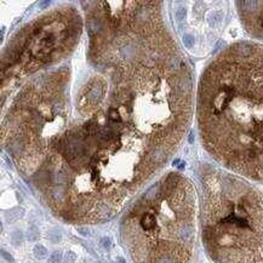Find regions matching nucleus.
<instances>
[{
  "label": "nucleus",
  "instance_id": "nucleus-1",
  "mask_svg": "<svg viewBox=\"0 0 263 263\" xmlns=\"http://www.w3.org/2000/svg\"><path fill=\"white\" fill-rule=\"evenodd\" d=\"M86 64L38 74L16 96L3 141L53 214L100 223L180 149L194 107L192 68L160 1H95Z\"/></svg>",
  "mask_w": 263,
  "mask_h": 263
},
{
  "label": "nucleus",
  "instance_id": "nucleus-2",
  "mask_svg": "<svg viewBox=\"0 0 263 263\" xmlns=\"http://www.w3.org/2000/svg\"><path fill=\"white\" fill-rule=\"evenodd\" d=\"M197 120L202 146L223 168L263 183V44L234 43L208 63Z\"/></svg>",
  "mask_w": 263,
  "mask_h": 263
},
{
  "label": "nucleus",
  "instance_id": "nucleus-3",
  "mask_svg": "<svg viewBox=\"0 0 263 263\" xmlns=\"http://www.w3.org/2000/svg\"><path fill=\"white\" fill-rule=\"evenodd\" d=\"M195 235V189L178 172L150 187L121 222V241L136 263H188Z\"/></svg>",
  "mask_w": 263,
  "mask_h": 263
},
{
  "label": "nucleus",
  "instance_id": "nucleus-4",
  "mask_svg": "<svg viewBox=\"0 0 263 263\" xmlns=\"http://www.w3.org/2000/svg\"><path fill=\"white\" fill-rule=\"evenodd\" d=\"M200 223L215 263H263V194L235 174L200 168Z\"/></svg>",
  "mask_w": 263,
  "mask_h": 263
},
{
  "label": "nucleus",
  "instance_id": "nucleus-5",
  "mask_svg": "<svg viewBox=\"0 0 263 263\" xmlns=\"http://www.w3.org/2000/svg\"><path fill=\"white\" fill-rule=\"evenodd\" d=\"M81 30L83 20L73 7H61L27 24L13 35L3 53V80L21 79L58 63L77 46Z\"/></svg>",
  "mask_w": 263,
  "mask_h": 263
},
{
  "label": "nucleus",
  "instance_id": "nucleus-6",
  "mask_svg": "<svg viewBox=\"0 0 263 263\" xmlns=\"http://www.w3.org/2000/svg\"><path fill=\"white\" fill-rule=\"evenodd\" d=\"M236 9L244 28L263 44V1H238Z\"/></svg>",
  "mask_w": 263,
  "mask_h": 263
},
{
  "label": "nucleus",
  "instance_id": "nucleus-7",
  "mask_svg": "<svg viewBox=\"0 0 263 263\" xmlns=\"http://www.w3.org/2000/svg\"><path fill=\"white\" fill-rule=\"evenodd\" d=\"M33 252H34V256L38 259H44L47 256V250L44 245H41V244H36V245L34 246V249H33Z\"/></svg>",
  "mask_w": 263,
  "mask_h": 263
},
{
  "label": "nucleus",
  "instance_id": "nucleus-8",
  "mask_svg": "<svg viewBox=\"0 0 263 263\" xmlns=\"http://www.w3.org/2000/svg\"><path fill=\"white\" fill-rule=\"evenodd\" d=\"M39 229H38L35 225H32V227H29L28 228V230H27V233H26V236H27V239L29 240V241H35V240H38L39 239Z\"/></svg>",
  "mask_w": 263,
  "mask_h": 263
},
{
  "label": "nucleus",
  "instance_id": "nucleus-9",
  "mask_svg": "<svg viewBox=\"0 0 263 263\" xmlns=\"http://www.w3.org/2000/svg\"><path fill=\"white\" fill-rule=\"evenodd\" d=\"M23 210L22 209H13V210H11V211H9L7 214H6V219L11 223V222H13V221H16V219H18L21 216H22V212Z\"/></svg>",
  "mask_w": 263,
  "mask_h": 263
},
{
  "label": "nucleus",
  "instance_id": "nucleus-10",
  "mask_svg": "<svg viewBox=\"0 0 263 263\" xmlns=\"http://www.w3.org/2000/svg\"><path fill=\"white\" fill-rule=\"evenodd\" d=\"M47 239L51 242H60L61 241V233L56 229V230H51L47 234Z\"/></svg>",
  "mask_w": 263,
  "mask_h": 263
},
{
  "label": "nucleus",
  "instance_id": "nucleus-11",
  "mask_svg": "<svg viewBox=\"0 0 263 263\" xmlns=\"http://www.w3.org/2000/svg\"><path fill=\"white\" fill-rule=\"evenodd\" d=\"M61 261H62V253L60 251H55L51 253L49 263H60Z\"/></svg>",
  "mask_w": 263,
  "mask_h": 263
},
{
  "label": "nucleus",
  "instance_id": "nucleus-12",
  "mask_svg": "<svg viewBox=\"0 0 263 263\" xmlns=\"http://www.w3.org/2000/svg\"><path fill=\"white\" fill-rule=\"evenodd\" d=\"M63 258H64V262H66V263H73V262L75 261V253L72 252V251H67V252L64 253Z\"/></svg>",
  "mask_w": 263,
  "mask_h": 263
},
{
  "label": "nucleus",
  "instance_id": "nucleus-13",
  "mask_svg": "<svg viewBox=\"0 0 263 263\" xmlns=\"http://www.w3.org/2000/svg\"><path fill=\"white\" fill-rule=\"evenodd\" d=\"M22 239H23V235H22V233H21L20 230H17V232H15V233L12 234V241H13V244H21Z\"/></svg>",
  "mask_w": 263,
  "mask_h": 263
},
{
  "label": "nucleus",
  "instance_id": "nucleus-14",
  "mask_svg": "<svg viewBox=\"0 0 263 263\" xmlns=\"http://www.w3.org/2000/svg\"><path fill=\"white\" fill-rule=\"evenodd\" d=\"M101 245H102L104 249L108 250V249L112 246V241H110V239L107 238V236H106V238H102V240H101Z\"/></svg>",
  "mask_w": 263,
  "mask_h": 263
},
{
  "label": "nucleus",
  "instance_id": "nucleus-15",
  "mask_svg": "<svg viewBox=\"0 0 263 263\" xmlns=\"http://www.w3.org/2000/svg\"><path fill=\"white\" fill-rule=\"evenodd\" d=\"M115 263H126V261L124 259V258H121V257H118L117 258V262Z\"/></svg>",
  "mask_w": 263,
  "mask_h": 263
},
{
  "label": "nucleus",
  "instance_id": "nucleus-16",
  "mask_svg": "<svg viewBox=\"0 0 263 263\" xmlns=\"http://www.w3.org/2000/svg\"><path fill=\"white\" fill-rule=\"evenodd\" d=\"M3 256H4V257H7L9 261H12V258L10 257V255H9V253H5V251H3Z\"/></svg>",
  "mask_w": 263,
  "mask_h": 263
}]
</instances>
